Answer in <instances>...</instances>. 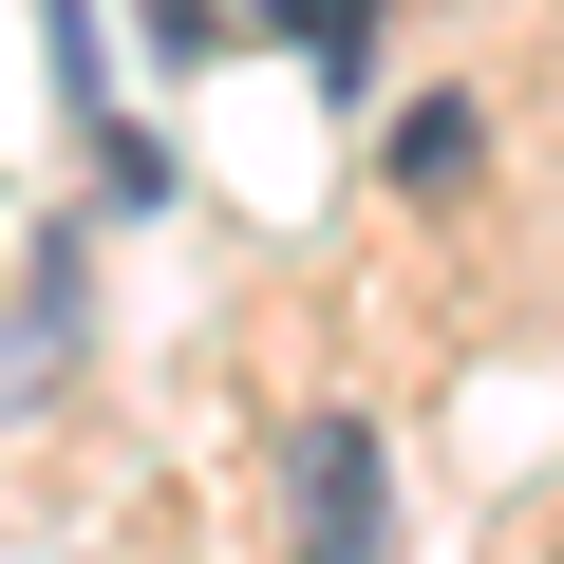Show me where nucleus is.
I'll use <instances>...</instances> for the list:
<instances>
[{"label": "nucleus", "mask_w": 564, "mask_h": 564, "mask_svg": "<svg viewBox=\"0 0 564 564\" xmlns=\"http://www.w3.org/2000/svg\"><path fill=\"white\" fill-rule=\"evenodd\" d=\"M395 170H414V188H452V170H470V113H452V95H433V113H395Z\"/></svg>", "instance_id": "2"}, {"label": "nucleus", "mask_w": 564, "mask_h": 564, "mask_svg": "<svg viewBox=\"0 0 564 564\" xmlns=\"http://www.w3.org/2000/svg\"><path fill=\"white\" fill-rule=\"evenodd\" d=\"M282 20H302V57H339V76H358V39H377V0H282Z\"/></svg>", "instance_id": "3"}, {"label": "nucleus", "mask_w": 564, "mask_h": 564, "mask_svg": "<svg viewBox=\"0 0 564 564\" xmlns=\"http://www.w3.org/2000/svg\"><path fill=\"white\" fill-rule=\"evenodd\" d=\"M282 508H302V545H377V527H395L377 433H358V414H302V433H282Z\"/></svg>", "instance_id": "1"}, {"label": "nucleus", "mask_w": 564, "mask_h": 564, "mask_svg": "<svg viewBox=\"0 0 564 564\" xmlns=\"http://www.w3.org/2000/svg\"><path fill=\"white\" fill-rule=\"evenodd\" d=\"M151 39H170V57H207V39H226V0H151Z\"/></svg>", "instance_id": "4"}]
</instances>
